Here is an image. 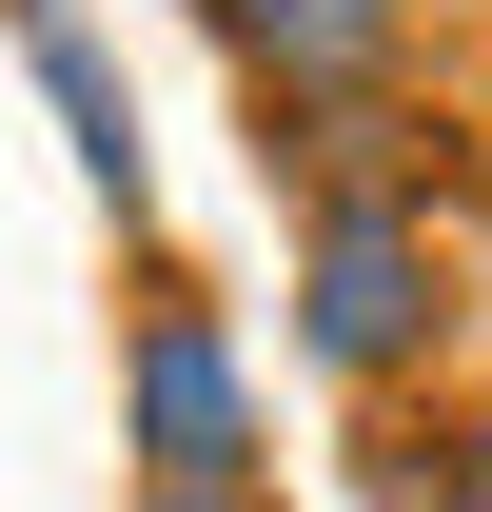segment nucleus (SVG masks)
Here are the masks:
<instances>
[{
  "instance_id": "f03ea898",
  "label": "nucleus",
  "mask_w": 492,
  "mask_h": 512,
  "mask_svg": "<svg viewBox=\"0 0 492 512\" xmlns=\"http://www.w3.org/2000/svg\"><path fill=\"white\" fill-rule=\"evenodd\" d=\"M394 335H414V237H394V217H335V237H315V355H394Z\"/></svg>"
},
{
  "instance_id": "20e7f679",
  "label": "nucleus",
  "mask_w": 492,
  "mask_h": 512,
  "mask_svg": "<svg viewBox=\"0 0 492 512\" xmlns=\"http://www.w3.org/2000/svg\"><path fill=\"white\" fill-rule=\"evenodd\" d=\"M178 512H217V493H178Z\"/></svg>"
},
{
  "instance_id": "f257e3e1",
  "label": "nucleus",
  "mask_w": 492,
  "mask_h": 512,
  "mask_svg": "<svg viewBox=\"0 0 492 512\" xmlns=\"http://www.w3.org/2000/svg\"><path fill=\"white\" fill-rule=\"evenodd\" d=\"M138 414H158V473H178V493L237 473V375H217V335H197V316L138 335Z\"/></svg>"
},
{
  "instance_id": "7ed1b4c3",
  "label": "nucleus",
  "mask_w": 492,
  "mask_h": 512,
  "mask_svg": "<svg viewBox=\"0 0 492 512\" xmlns=\"http://www.w3.org/2000/svg\"><path fill=\"white\" fill-rule=\"evenodd\" d=\"M237 40H256L276 79H355V60H374V0H237Z\"/></svg>"
}]
</instances>
